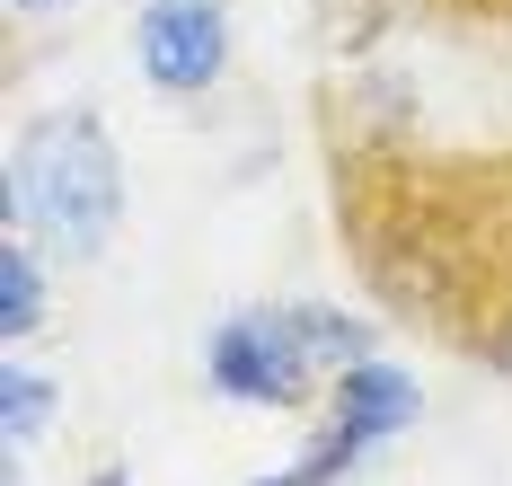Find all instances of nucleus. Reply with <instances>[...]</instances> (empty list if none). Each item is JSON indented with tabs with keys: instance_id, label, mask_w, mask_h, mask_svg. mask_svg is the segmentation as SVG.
I'll return each instance as SVG.
<instances>
[{
	"instance_id": "nucleus-1",
	"label": "nucleus",
	"mask_w": 512,
	"mask_h": 486,
	"mask_svg": "<svg viewBox=\"0 0 512 486\" xmlns=\"http://www.w3.org/2000/svg\"><path fill=\"white\" fill-rule=\"evenodd\" d=\"M124 151L89 107H53L18 133L9 151V186H0V221L45 239L62 257H106L115 230H124Z\"/></svg>"
},
{
	"instance_id": "nucleus-2",
	"label": "nucleus",
	"mask_w": 512,
	"mask_h": 486,
	"mask_svg": "<svg viewBox=\"0 0 512 486\" xmlns=\"http://www.w3.org/2000/svg\"><path fill=\"white\" fill-rule=\"evenodd\" d=\"M204 380L230 407H309L327 372L309 363L292 310H230L204 336Z\"/></svg>"
},
{
	"instance_id": "nucleus-3",
	"label": "nucleus",
	"mask_w": 512,
	"mask_h": 486,
	"mask_svg": "<svg viewBox=\"0 0 512 486\" xmlns=\"http://www.w3.org/2000/svg\"><path fill=\"white\" fill-rule=\"evenodd\" d=\"M133 62L159 98H212L230 71V0H142Z\"/></svg>"
},
{
	"instance_id": "nucleus-4",
	"label": "nucleus",
	"mask_w": 512,
	"mask_h": 486,
	"mask_svg": "<svg viewBox=\"0 0 512 486\" xmlns=\"http://www.w3.org/2000/svg\"><path fill=\"white\" fill-rule=\"evenodd\" d=\"M327 416L354 425L362 442H398L424 416V389H415V372H398V363L371 354V363H345V372L327 380Z\"/></svg>"
},
{
	"instance_id": "nucleus-5",
	"label": "nucleus",
	"mask_w": 512,
	"mask_h": 486,
	"mask_svg": "<svg viewBox=\"0 0 512 486\" xmlns=\"http://www.w3.org/2000/svg\"><path fill=\"white\" fill-rule=\"evenodd\" d=\"M36 327H45V266H36V239L9 230L0 239V336L27 345Z\"/></svg>"
},
{
	"instance_id": "nucleus-6",
	"label": "nucleus",
	"mask_w": 512,
	"mask_h": 486,
	"mask_svg": "<svg viewBox=\"0 0 512 486\" xmlns=\"http://www.w3.org/2000/svg\"><path fill=\"white\" fill-rule=\"evenodd\" d=\"M292 319H301V345H309V363H318L327 380L345 372V363H371V354H380V336H371V319H354V310H336V301H301Z\"/></svg>"
},
{
	"instance_id": "nucleus-7",
	"label": "nucleus",
	"mask_w": 512,
	"mask_h": 486,
	"mask_svg": "<svg viewBox=\"0 0 512 486\" xmlns=\"http://www.w3.org/2000/svg\"><path fill=\"white\" fill-rule=\"evenodd\" d=\"M53 416H62V380H45L36 363H0V442L27 451Z\"/></svg>"
},
{
	"instance_id": "nucleus-8",
	"label": "nucleus",
	"mask_w": 512,
	"mask_h": 486,
	"mask_svg": "<svg viewBox=\"0 0 512 486\" xmlns=\"http://www.w3.org/2000/svg\"><path fill=\"white\" fill-rule=\"evenodd\" d=\"M362 451H371V442H362L354 425H336V416H327V425H318V433L301 442V460H292V469H301L309 486H345V478H354V460H362Z\"/></svg>"
},
{
	"instance_id": "nucleus-9",
	"label": "nucleus",
	"mask_w": 512,
	"mask_h": 486,
	"mask_svg": "<svg viewBox=\"0 0 512 486\" xmlns=\"http://www.w3.org/2000/svg\"><path fill=\"white\" fill-rule=\"evenodd\" d=\"M89 486H133V469H124V460H106V469H98Z\"/></svg>"
},
{
	"instance_id": "nucleus-10",
	"label": "nucleus",
	"mask_w": 512,
	"mask_h": 486,
	"mask_svg": "<svg viewBox=\"0 0 512 486\" xmlns=\"http://www.w3.org/2000/svg\"><path fill=\"white\" fill-rule=\"evenodd\" d=\"M9 9H27V18H53V9H71V0H9Z\"/></svg>"
},
{
	"instance_id": "nucleus-11",
	"label": "nucleus",
	"mask_w": 512,
	"mask_h": 486,
	"mask_svg": "<svg viewBox=\"0 0 512 486\" xmlns=\"http://www.w3.org/2000/svg\"><path fill=\"white\" fill-rule=\"evenodd\" d=\"M248 486H309L301 469H274V478H248Z\"/></svg>"
},
{
	"instance_id": "nucleus-12",
	"label": "nucleus",
	"mask_w": 512,
	"mask_h": 486,
	"mask_svg": "<svg viewBox=\"0 0 512 486\" xmlns=\"http://www.w3.org/2000/svg\"><path fill=\"white\" fill-rule=\"evenodd\" d=\"M495 363H504V372H512V327H504V336H495Z\"/></svg>"
}]
</instances>
